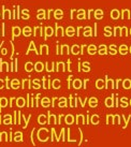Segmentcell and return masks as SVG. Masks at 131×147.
<instances>
[{
    "instance_id": "cell-1",
    "label": "cell",
    "mask_w": 131,
    "mask_h": 147,
    "mask_svg": "<svg viewBox=\"0 0 131 147\" xmlns=\"http://www.w3.org/2000/svg\"><path fill=\"white\" fill-rule=\"evenodd\" d=\"M21 33H23V29H21V27H18V26H14V27L12 28V40L11 41H14V39L16 37L21 36Z\"/></svg>"
},
{
    "instance_id": "cell-2",
    "label": "cell",
    "mask_w": 131,
    "mask_h": 147,
    "mask_svg": "<svg viewBox=\"0 0 131 147\" xmlns=\"http://www.w3.org/2000/svg\"><path fill=\"white\" fill-rule=\"evenodd\" d=\"M1 17H2L3 19H5V18L11 19V18H12V11H11V10H9V9H5V8H4V5H2V13H1Z\"/></svg>"
},
{
    "instance_id": "cell-3",
    "label": "cell",
    "mask_w": 131,
    "mask_h": 147,
    "mask_svg": "<svg viewBox=\"0 0 131 147\" xmlns=\"http://www.w3.org/2000/svg\"><path fill=\"white\" fill-rule=\"evenodd\" d=\"M32 35V29L30 28V26H25L23 28V36L25 37H30Z\"/></svg>"
},
{
    "instance_id": "cell-4",
    "label": "cell",
    "mask_w": 131,
    "mask_h": 147,
    "mask_svg": "<svg viewBox=\"0 0 131 147\" xmlns=\"http://www.w3.org/2000/svg\"><path fill=\"white\" fill-rule=\"evenodd\" d=\"M52 35H53V28L52 27H46L44 29V39L46 40L48 37H51Z\"/></svg>"
},
{
    "instance_id": "cell-5",
    "label": "cell",
    "mask_w": 131,
    "mask_h": 147,
    "mask_svg": "<svg viewBox=\"0 0 131 147\" xmlns=\"http://www.w3.org/2000/svg\"><path fill=\"white\" fill-rule=\"evenodd\" d=\"M26 104H27V103H26V100L24 98L21 97V98H17L16 99V105L18 106V108H24Z\"/></svg>"
},
{
    "instance_id": "cell-6",
    "label": "cell",
    "mask_w": 131,
    "mask_h": 147,
    "mask_svg": "<svg viewBox=\"0 0 131 147\" xmlns=\"http://www.w3.org/2000/svg\"><path fill=\"white\" fill-rule=\"evenodd\" d=\"M31 81H30V78H26V79H23L22 81V88L24 89L25 87H28L29 89L31 88Z\"/></svg>"
},
{
    "instance_id": "cell-7",
    "label": "cell",
    "mask_w": 131,
    "mask_h": 147,
    "mask_svg": "<svg viewBox=\"0 0 131 147\" xmlns=\"http://www.w3.org/2000/svg\"><path fill=\"white\" fill-rule=\"evenodd\" d=\"M34 36L38 37V36H43V28L42 27H35L34 28Z\"/></svg>"
},
{
    "instance_id": "cell-8",
    "label": "cell",
    "mask_w": 131,
    "mask_h": 147,
    "mask_svg": "<svg viewBox=\"0 0 131 147\" xmlns=\"http://www.w3.org/2000/svg\"><path fill=\"white\" fill-rule=\"evenodd\" d=\"M5 106H8V99L1 97L0 98V112L2 111V108H5Z\"/></svg>"
},
{
    "instance_id": "cell-9",
    "label": "cell",
    "mask_w": 131,
    "mask_h": 147,
    "mask_svg": "<svg viewBox=\"0 0 131 147\" xmlns=\"http://www.w3.org/2000/svg\"><path fill=\"white\" fill-rule=\"evenodd\" d=\"M11 87L13 88V89H18V87H19V81L18 79H16V78H14V79H12L11 81Z\"/></svg>"
},
{
    "instance_id": "cell-10",
    "label": "cell",
    "mask_w": 131,
    "mask_h": 147,
    "mask_svg": "<svg viewBox=\"0 0 131 147\" xmlns=\"http://www.w3.org/2000/svg\"><path fill=\"white\" fill-rule=\"evenodd\" d=\"M25 70L27 72H31L32 70H35V66L32 64V62H26L25 63Z\"/></svg>"
},
{
    "instance_id": "cell-11",
    "label": "cell",
    "mask_w": 131,
    "mask_h": 147,
    "mask_svg": "<svg viewBox=\"0 0 131 147\" xmlns=\"http://www.w3.org/2000/svg\"><path fill=\"white\" fill-rule=\"evenodd\" d=\"M15 138H14V141L15 142H23L24 140H23V133H21L19 131H17L16 133H15Z\"/></svg>"
},
{
    "instance_id": "cell-12",
    "label": "cell",
    "mask_w": 131,
    "mask_h": 147,
    "mask_svg": "<svg viewBox=\"0 0 131 147\" xmlns=\"http://www.w3.org/2000/svg\"><path fill=\"white\" fill-rule=\"evenodd\" d=\"M30 17V14H29V11L27 9H24L22 11V18L23 19H28Z\"/></svg>"
},
{
    "instance_id": "cell-13",
    "label": "cell",
    "mask_w": 131,
    "mask_h": 147,
    "mask_svg": "<svg viewBox=\"0 0 131 147\" xmlns=\"http://www.w3.org/2000/svg\"><path fill=\"white\" fill-rule=\"evenodd\" d=\"M31 51H35L37 54H38V51H37L36 46H35V42H34V41H31V42H30L29 47H28V50H27V54H29V52H31Z\"/></svg>"
},
{
    "instance_id": "cell-14",
    "label": "cell",
    "mask_w": 131,
    "mask_h": 147,
    "mask_svg": "<svg viewBox=\"0 0 131 147\" xmlns=\"http://www.w3.org/2000/svg\"><path fill=\"white\" fill-rule=\"evenodd\" d=\"M43 68H44V66H43V63H41V62H37V63L35 64V70H36L37 72H41V71L43 70Z\"/></svg>"
},
{
    "instance_id": "cell-15",
    "label": "cell",
    "mask_w": 131,
    "mask_h": 147,
    "mask_svg": "<svg viewBox=\"0 0 131 147\" xmlns=\"http://www.w3.org/2000/svg\"><path fill=\"white\" fill-rule=\"evenodd\" d=\"M37 17H38V19H43V18H45V11H44L43 9L39 10V11H38Z\"/></svg>"
},
{
    "instance_id": "cell-16",
    "label": "cell",
    "mask_w": 131,
    "mask_h": 147,
    "mask_svg": "<svg viewBox=\"0 0 131 147\" xmlns=\"http://www.w3.org/2000/svg\"><path fill=\"white\" fill-rule=\"evenodd\" d=\"M4 125H12V117L10 115H5L4 116V121H3Z\"/></svg>"
},
{
    "instance_id": "cell-17",
    "label": "cell",
    "mask_w": 131,
    "mask_h": 147,
    "mask_svg": "<svg viewBox=\"0 0 131 147\" xmlns=\"http://www.w3.org/2000/svg\"><path fill=\"white\" fill-rule=\"evenodd\" d=\"M41 103H42V106L46 108V106L50 105V99H48V98H43L42 101H41Z\"/></svg>"
},
{
    "instance_id": "cell-18",
    "label": "cell",
    "mask_w": 131,
    "mask_h": 147,
    "mask_svg": "<svg viewBox=\"0 0 131 147\" xmlns=\"http://www.w3.org/2000/svg\"><path fill=\"white\" fill-rule=\"evenodd\" d=\"M47 51H48L47 45H41V46H40V52H39V54L41 55L43 52H46V54H48V52H47Z\"/></svg>"
},
{
    "instance_id": "cell-19",
    "label": "cell",
    "mask_w": 131,
    "mask_h": 147,
    "mask_svg": "<svg viewBox=\"0 0 131 147\" xmlns=\"http://www.w3.org/2000/svg\"><path fill=\"white\" fill-rule=\"evenodd\" d=\"M22 118L25 120V126H24V129H26V128H27V126H28V123H29V119L31 118V115H29V117L28 118H26L24 115H22Z\"/></svg>"
},
{
    "instance_id": "cell-20",
    "label": "cell",
    "mask_w": 131,
    "mask_h": 147,
    "mask_svg": "<svg viewBox=\"0 0 131 147\" xmlns=\"http://www.w3.org/2000/svg\"><path fill=\"white\" fill-rule=\"evenodd\" d=\"M32 83H34V85H35V86H34V88H35V89H39V88L41 87L39 79H34V81H32Z\"/></svg>"
},
{
    "instance_id": "cell-21",
    "label": "cell",
    "mask_w": 131,
    "mask_h": 147,
    "mask_svg": "<svg viewBox=\"0 0 131 147\" xmlns=\"http://www.w3.org/2000/svg\"><path fill=\"white\" fill-rule=\"evenodd\" d=\"M4 82H5V88H6V89H10V88H11V85H10V83H9V82H10L9 76L5 77V81H4Z\"/></svg>"
},
{
    "instance_id": "cell-22",
    "label": "cell",
    "mask_w": 131,
    "mask_h": 147,
    "mask_svg": "<svg viewBox=\"0 0 131 147\" xmlns=\"http://www.w3.org/2000/svg\"><path fill=\"white\" fill-rule=\"evenodd\" d=\"M16 18H21V6H16Z\"/></svg>"
},
{
    "instance_id": "cell-23",
    "label": "cell",
    "mask_w": 131,
    "mask_h": 147,
    "mask_svg": "<svg viewBox=\"0 0 131 147\" xmlns=\"http://www.w3.org/2000/svg\"><path fill=\"white\" fill-rule=\"evenodd\" d=\"M11 46H12V55H11L10 59L13 60V56H14V52H15V47H14V43H13V41H11Z\"/></svg>"
},
{
    "instance_id": "cell-24",
    "label": "cell",
    "mask_w": 131,
    "mask_h": 147,
    "mask_svg": "<svg viewBox=\"0 0 131 147\" xmlns=\"http://www.w3.org/2000/svg\"><path fill=\"white\" fill-rule=\"evenodd\" d=\"M2 27H1V36L2 37H4L5 36V24H4V22L2 23Z\"/></svg>"
},
{
    "instance_id": "cell-25",
    "label": "cell",
    "mask_w": 131,
    "mask_h": 147,
    "mask_svg": "<svg viewBox=\"0 0 131 147\" xmlns=\"http://www.w3.org/2000/svg\"><path fill=\"white\" fill-rule=\"evenodd\" d=\"M41 97V93H38V95H36V106L38 108L39 106V99H40Z\"/></svg>"
},
{
    "instance_id": "cell-26",
    "label": "cell",
    "mask_w": 131,
    "mask_h": 147,
    "mask_svg": "<svg viewBox=\"0 0 131 147\" xmlns=\"http://www.w3.org/2000/svg\"><path fill=\"white\" fill-rule=\"evenodd\" d=\"M43 118H44V116H43V115H40V116H39V118H38V121L40 123V124H44L45 121L43 120Z\"/></svg>"
},
{
    "instance_id": "cell-27",
    "label": "cell",
    "mask_w": 131,
    "mask_h": 147,
    "mask_svg": "<svg viewBox=\"0 0 131 147\" xmlns=\"http://www.w3.org/2000/svg\"><path fill=\"white\" fill-rule=\"evenodd\" d=\"M0 72H3V59H0Z\"/></svg>"
},
{
    "instance_id": "cell-28",
    "label": "cell",
    "mask_w": 131,
    "mask_h": 147,
    "mask_svg": "<svg viewBox=\"0 0 131 147\" xmlns=\"http://www.w3.org/2000/svg\"><path fill=\"white\" fill-rule=\"evenodd\" d=\"M3 68H4V70H5V71L10 72V68H9V64L6 63V62H3Z\"/></svg>"
},
{
    "instance_id": "cell-29",
    "label": "cell",
    "mask_w": 131,
    "mask_h": 147,
    "mask_svg": "<svg viewBox=\"0 0 131 147\" xmlns=\"http://www.w3.org/2000/svg\"><path fill=\"white\" fill-rule=\"evenodd\" d=\"M61 13H62V12H61V11H59V10L56 11V12H55V14H56V18H61V17H60Z\"/></svg>"
},
{
    "instance_id": "cell-30",
    "label": "cell",
    "mask_w": 131,
    "mask_h": 147,
    "mask_svg": "<svg viewBox=\"0 0 131 147\" xmlns=\"http://www.w3.org/2000/svg\"><path fill=\"white\" fill-rule=\"evenodd\" d=\"M53 85H54V86H53L54 88H59V86H58V85H59V81H55V82L53 83Z\"/></svg>"
},
{
    "instance_id": "cell-31",
    "label": "cell",
    "mask_w": 131,
    "mask_h": 147,
    "mask_svg": "<svg viewBox=\"0 0 131 147\" xmlns=\"http://www.w3.org/2000/svg\"><path fill=\"white\" fill-rule=\"evenodd\" d=\"M3 86H5V82L3 83V79L0 78V89H2V88H3Z\"/></svg>"
},
{
    "instance_id": "cell-32",
    "label": "cell",
    "mask_w": 131,
    "mask_h": 147,
    "mask_svg": "<svg viewBox=\"0 0 131 147\" xmlns=\"http://www.w3.org/2000/svg\"><path fill=\"white\" fill-rule=\"evenodd\" d=\"M34 132H35V130H32V131H31V144L35 146V141H34Z\"/></svg>"
},
{
    "instance_id": "cell-33",
    "label": "cell",
    "mask_w": 131,
    "mask_h": 147,
    "mask_svg": "<svg viewBox=\"0 0 131 147\" xmlns=\"http://www.w3.org/2000/svg\"><path fill=\"white\" fill-rule=\"evenodd\" d=\"M17 114H18V121H17V125H21V118H22V114H21V112H17Z\"/></svg>"
},
{
    "instance_id": "cell-34",
    "label": "cell",
    "mask_w": 131,
    "mask_h": 147,
    "mask_svg": "<svg viewBox=\"0 0 131 147\" xmlns=\"http://www.w3.org/2000/svg\"><path fill=\"white\" fill-rule=\"evenodd\" d=\"M16 18V11H15V9L12 11V19H15Z\"/></svg>"
},
{
    "instance_id": "cell-35",
    "label": "cell",
    "mask_w": 131,
    "mask_h": 147,
    "mask_svg": "<svg viewBox=\"0 0 131 147\" xmlns=\"http://www.w3.org/2000/svg\"><path fill=\"white\" fill-rule=\"evenodd\" d=\"M61 33H62V28H59V27H58V28H57V36L61 35Z\"/></svg>"
},
{
    "instance_id": "cell-36",
    "label": "cell",
    "mask_w": 131,
    "mask_h": 147,
    "mask_svg": "<svg viewBox=\"0 0 131 147\" xmlns=\"http://www.w3.org/2000/svg\"><path fill=\"white\" fill-rule=\"evenodd\" d=\"M72 35H73V28H69L68 29V36H72Z\"/></svg>"
},
{
    "instance_id": "cell-37",
    "label": "cell",
    "mask_w": 131,
    "mask_h": 147,
    "mask_svg": "<svg viewBox=\"0 0 131 147\" xmlns=\"http://www.w3.org/2000/svg\"><path fill=\"white\" fill-rule=\"evenodd\" d=\"M45 81H46V78L43 77V88L46 89V82H45Z\"/></svg>"
},
{
    "instance_id": "cell-38",
    "label": "cell",
    "mask_w": 131,
    "mask_h": 147,
    "mask_svg": "<svg viewBox=\"0 0 131 147\" xmlns=\"http://www.w3.org/2000/svg\"><path fill=\"white\" fill-rule=\"evenodd\" d=\"M14 100H15L14 97H11V98H10V108H12V102L14 101Z\"/></svg>"
},
{
    "instance_id": "cell-39",
    "label": "cell",
    "mask_w": 131,
    "mask_h": 147,
    "mask_svg": "<svg viewBox=\"0 0 131 147\" xmlns=\"http://www.w3.org/2000/svg\"><path fill=\"white\" fill-rule=\"evenodd\" d=\"M6 53H8L6 48H2V50H1V54H2V55H6Z\"/></svg>"
},
{
    "instance_id": "cell-40",
    "label": "cell",
    "mask_w": 131,
    "mask_h": 147,
    "mask_svg": "<svg viewBox=\"0 0 131 147\" xmlns=\"http://www.w3.org/2000/svg\"><path fill=\"white\" fill-rule=\"evenodd\" d=\"M3 43H4V41H2L1 43H0V52H1V50H2V46H3Z\"/></svg>"
},
{
    "instance_id": "cell-41",
    "label": "cell",
    "mask_w": 131,
    "mask_h": 147,
    "mask_svg": "<svg viewBox=\"0 0 131 147\" xmlns=\"http://www.w3.org/2000/svg\"><path fill=\"white\" fill-rule=\"evenodd\" d=\"M51 13H52V10H48V12H47V18H50V16H51Z\"/></svg>"
},
{
    "instance_id": "cell-42",
    "label": "cell",
    "mask_w": 131,
    "mask_h": 147,
    "mask_svg": "<svg viewBox=\"0 0 131 147\" xmlns=\"http://www.w3.org/2000/svg\"><path fill=\"white\" fill-rule=\"evenodd\" d=\"M10 142H12V131L10 132Z\"/></svg>"
},
{
    "instance_id": "cell-43",
    "label": "cell",
    "mask_w": 131,
    "mask_h": 147,
    "mask_svg": "<svg viewBox=\"0 0 131 147\" xmlns=\"http://www.w3.org/2000/svg\"><path fill=\"white\" fill-rule=\"evenodd\" d=\"M0 36H1V30H0Z\"/></svg>"
},
{
    "instance_id": "cell-44",
    "label": "cell",
    "mask_w": 131,
    "mask_h": 147,
    "mask_svg": "<svg viewBox=\"0 0 131 147\" xmlns=\"http://www.w3.org/2000/svg\"><path fill=\"white\" fill-rule=\"evenodd\" d=\"M0 17H1V13H0Z\"/></svg>"
}]
</instances>
